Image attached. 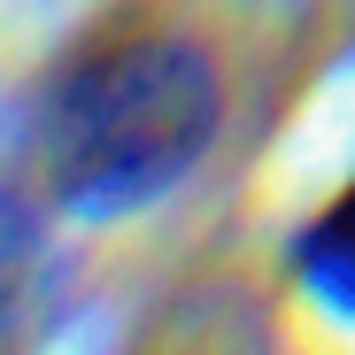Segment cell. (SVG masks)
Masks as SVG:
<instances>
[{
	"instance_id": "cell-2",
	"label": "cell",
	"mask_w": 355,
	"mask_h": 355,
	"mask_svg": "<svg viewBox=\"0 0 355 355\" xmlns=\"http://www.w3.org/2000/svg\"><path fill=\"white\" fill-rule=\"evenodd\" d=\"M293 263H302V286L317 293V302H332L340 317H355V170H347V186L302 224Z\"/></svg>"
},
{
	"instance_id": "cell-1",
	"label": "cell",
	"mask_w": 355,
	"mask_h": 355,
	"mask_svg": "<svg viewBox=\"0 0 355 355\" xmlns=\"http://www.w3.org/2000/svg\"><path fill=\"white\" fill-rule=\"evenodd\" d=\"M224 124V85L193 31L147 8L101 16L78 31L62 70L39 93V162L46 186L85 216L147 209L186 178Z\"/></svg>"
}]
</instances>
